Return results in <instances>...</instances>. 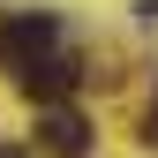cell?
<instances>
[{"label": "cell", "mask_w": 158, "mask_h": 158, "mask_svg": "<svg viewBox=\"0 0 158 158\" xmlns=\"http://www.w3.org/2000/svg\"><path fill=\"white\" fill-rule=\"evenodd\" d=\"M135 23H143V30H158V0H135Z\"/></svg>", "instance_id": "obj_4"}, {"label": "cell", "mask_w": 158, "mask_h": 158, "mask_svg": "<svg viewBox=\"0 0 158 158\" xmlns=\"http://www.w3.org/2000/svg\"><path fill=\"white\" fill-rule=\"evenodd\" d=\"M38 151L45 158H83L90 151V121L75 106H38Z\"/></svg>", "instance_id": "obj_3"}, {"label": "cell", "mask_w": 158, "mask_h": 158, "mask_svg": "<svg viewBox=\"0 0 158 158\" xmlns=\"http://www.w3.org/2000/svg\"><path fill=\"white\" fill-rule=\"evenodd\" d=\"M15 83H23L38 106H53L60 90H75V83H83V68H75V53H60V45H53V53H38V60H23V68H15Z\"/></svg>", "instance_id": "obj_2"}, {"label": "cell", "mask_w": 158, "mask_h": 158, "mask_svg": "<svg viewBox=\"0 0 158 158\" xmlns=\"http://www.w3.org/2000/svg\"><path fill=\"white\" fill-rule=\"evenodd\" d=\"M60 45V15H8L0 23V68H23V60H38V53H53Z\"/></svg>", "instance_id": "obj_1"}, {"label": "cell", "mask_w": 158, "mask_h": 158, "mask_svg": "<svg viewBox=\"0 0 158 158\" xmlns=\"http://www.w3.org/2000/svg\"><path fill=\"white\" fill-rule=\"evenodd\" d=\"M143 143H151V151H158V106H151V121H143Z\"/></svg>", "instance_id": "obj_5"}, {"label": "cell", "mask_w": 158, "mask_h": 158, "mask_svg": "<svg viewBox=\"0 0 158 158\" xmlns=\"http://www.w3.org/2000/svg\"><path fill=\"white\" fill-rule=\"evenodd\" d=\"M0 158H23V151H15V143H0Z\"/></svg>", "instance_id": "obj_6"}]
</instances>
